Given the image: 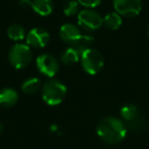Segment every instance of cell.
I'll use <instances>...</instances> for the list:
<instances>
[{"mask_svg": "<svg viewBox=\"0 0 149 149\" xmlns=\"http://www.w3.org/2000/svg\"><path fill=\"white\" fill-rule=\"evenodd\" d=\"M97 135L108 144L122 142L127 135V127L120 120L112 116L102 118L97 126Z\"/></svg>", "mask_w": 149, "mask_h": 149, "instance_id": "1", "label": "cell"}, {"mask_svg": "<svg viewBox=\"0 0 149 149\" xmlns=\"http://www.w3.org/2000/svg\"><path fill=\"white\" fill-rule=\"evenodd\" d=\"M66 95V87L57 80L47 81L42 87V98L50 106L58 105Z\"/></svg>", "mask_w": 149, "mask_h": 149, "instance_id": "2", "label": "cell"}, {"mask_svg": "<svg viewBox=\"0 0 149 149\" xmlns=\"http://www.w3.org/2000/svg\"><path fill=\"white\" fill-rule=\"evenodd\" d=\"M10 64L17 70L25 68L32 61V51L27 44H15L11 47L8 54Z\"/></svg>", "mask_w": 149, "mask_h": 149, "instance_id": "3", "label": "cell"}, {"mask_svg": "<svg viewBox=\"0 0 149 149\" xmlns=\"http://www.w3.org/2000/svg\"><path fill=\"white\" fill-rule=\"evenodd\" d=\"M82 61V66L87 74L94 76L97 74L102 70L104 65V59L102 54L98 50L89 48L81 54L80 57Z\"/></svg>", "mask_w": 149, "mask_h": 149, "instance_id": "4", "label": "cell"}, {"mask_svg": "<svg viewBox=\"0 0 149 149\" xmlns=\"http://www.w3.org/2000/svg\"><path fill=\"white\" fill-rule=\"evenodd\" d=\"M78 24L85 31H95L103 26V17L95 10L85 9L79 13Z\"/></svg>", "mask_w": 149, "mask_h": 149, "instance_id": "5", "label": "cell"}, {"mask_svg": "<svg viewBox=\"0 0 149 149\" xmlns=\"http://www.w3.org/2000/svg\"><path fill=\"white\" fill-rule=\"evenodd\" d=\"M114 9L118 15L126 17L138 15L142 8L141 0H113Z\"/></svg>", "mask_w": 149, "mask_h": 149, "instance_id": "6", "label": "cell"}, {"mask_svg": "<svg viewBox=\"0 0 149 149\" xmlns=\"http://www.w3.org/2000/svg\"><path fill=\"white\" fill-rule=\"evenodd\" d=\"M36 64H37L38 70L42 74L49 78L54 77L59 70V64H58L57 59L51 54L45 53L39 55L36 60Z\"/></svg>", "mask_w": 149, "mask_h": 149, "instance_id": "7", "label": "cell"}, {"mask_svg": "<svg viewBox=\"0 0 149 149\" xmlns=\"http://www.w3.org/2000/svg\"><path fill=\"white\" fill-rule=\"evenodd\" d=\"M27 45L34 48H44L50 40L48 32L41 28L31 30L27 35Z\"/></svg>", "mask_w": 149, "mask_h": 149, "instance_id": "8", "label": "cell"}, {"mask_svg": "<svg viewBox=\"0 0 149 149\" xmlns=\"http://www.w3.org/2000/svg\"><path fill=\"white\" fill-rule=\"evenodd\" d=\"M19 5L22 7L30 6L36 13L42 17L49 15L54 7L52 0H19Z\"/></svg>", "mask_w": 149, "mask_h": 149, "instance_id": "9", "label": "cell"}, {"mask_svg": "<svg viewBox=\"0 0 149 149\" xmlns=\"http://www.w3.org/2000/svg\"><path fill=\"white\" fill-rule=\"evenodd\" d=\"M59 35L62 41L70 44V45H72L81 37L82 34L77 26L72 25V24H65L60 28Z\"/></svg>", "mask_w": 149, "mask_h": 149, "instance_id": "10", "label": "cell"}, {"mask_svg": "<svg viewBox=\"0 0 149 149\" xmlns=\"http://www.w3.org/2000/svg\"><path fill=\"white\" fill-rule=\"evenodd\" d=\"M19 101V94L13 88H3L0 90V105L3 107H13Z\"/></svg>", "mask_w": 149, "mask_h": 149, "instance_id": "11", "label": "cell"}, {"mask_svg": "<svg viewBox=\"0 0 149 149\" xmlns=\"http://www.w3.org/2000/svg\"><path fill=\"white\" fill-rule=\"evenodd\" d=\"M123 19L122 15L118 13H110L103 17V26H105L108 30H118L122 26Z\"/></svg>", "mask_w": 149, "mask_h": 149, "instance_id": "12", "label": "cell"}, {"mask_svg": "<svg viewBox=\"0 0 149 149\" xmlns=\"http://www.w3.org/2000/svg\"><path fill=\"white\" fill-rule=\"evenodd\" d=\"M93 42H94V38L92 36L82 35L72 45H70V47L74 48L80 54H82L84 51L91 48V45L93 44Z\"/></svg>", "mask_w": 149, "mask_h": 149, "instance_id": "13", "label": "cell"}, {"mask_svg": "<svg viewBox=\"0 0 149 149\" xmlns=\"http://www.w3.org/2000/svg\"><path fill=\"white\" fill-rule=\"evenodd\" d=\"M81 54L72 47H70L68 49H65L63 51V53L61 54V61L66 65H72V64L77 63L79 61Z\"/></svg>", "mask_w": 149, "mask_h": 149, "instance_id": "14", "label": "cell"}, {"mask_svg": "<svg viewBox=\"0 0 149 149\" xmlns=\"http://www.w3.org/2000/svg\"><path fill=\"white\" fill-rule=\"evenodd\" d=\"M138 113H139L138 108L134 104H127V105L123 106L122 109H120V116L128 123L132 122L136 118H138L139 116Z\"/></svg>", "mask_w": 149, "mask_h": 149, "instance_id": "15", "label": "cell"}, {"mask_svg": "<svg viewBox=\"0 0 149 149\" xmlns=\"http://www.w3.org/2000/svg\"><path fill=\"white\" fill-rule=\"evenodd\" d=\"M41 81L38 78H31L24 82L22 90L27 94H34L38 92L41 88Z\"/></svg>", "mask_w": 149, "mask_h": 149, "instance_id": "16", "label": "cell"}, {"mask_svg": "<svg viewBox=\"0 0 149 149\" xmlns=\"http://www.w3.org/2000/svg\"><path fill=\"white\" fill-rule=\"evenodd\" d=\"M7 36L13 41H21L25 38V29L19 24H13L7 29Z\"/></svg>", "mask_w": 149, "mask_h": 149, "instance_id": "17", "label": "cell"}, {"mask_svg": "<svg viewBox=\"0 0 149 149\" xmlns=\"http://www.w3.org/2000/svg\"><path fill=\"white\" fill-rule=\"evenodd\" d=\"M78 13H79V2L74 0L68 1L63 8V13L66 17H74Z\"/></svg>", "mask_w": 149, "mask_h": 149, "instance_id": "18", "label": "cell"}, {"mask_svg": "<svg viewBox=\"0 0 149 149\" xmlns=\"http://www.w3.org/2000/svg\"><path fill=\"white\" fill-rule=\"evenodd\" d=\"M79 4L83 5L85 7H88V8H93V7H96L101 3L102 0H77Z\"/></svg>", "mask_w": 149, "mask_h": 149, "instance_id": "19", "label": "cell"}, {"mask_svg": "<svg viewBox=\"0 0 149 149\" xmlns=\"http://www.w3.org/2000/svg\"><path fill=\"white\" fill-rule=\"evenodd\" d=\"M2 131H3V125L1 124V123H0V134L2 133Z\"/></svg>", "mask_w": 149, "mask_h": 149, "instance_id": "20", "label": "cell"}, {"mask_svg": "<svg viewBox=\"0 0 149 149\" xmlns=\"http://www.w3.org/2000/svg\"><path fill=\"white\" fill-rule=\"evenodd\" d=\"M147 36H148V38H149V26H148V29H147Z\"/></svg>", "mask_w": 149, "mask_h": 149, "instance_id": "21", "label": "cell"}, {"mask_svg": "<svg viewBox=\"0 0 149 149\" xmlns=\"http://www.w3.org/2000/svg\"><path fill=\"white\" fill-rule=\"evenodd\" d=\"M63 1H70V0H63Z\"/></svg>", "mask_w": 149, "mask_h": 149, "instance_id": "22", "label": "cell"}]
</instances>
